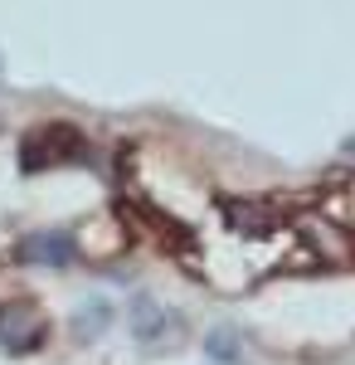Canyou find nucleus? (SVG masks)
<instances>
[{"mask_svg":"<svg viewBox=\"0 0 355 365\" xmlns=\"http://www.w3.org/2000/svg\"><path fill=\"white\" fill-rule=\"evenodd\" d=\"M73 156H83V137L78 127H39L34 137H25V146H20V166L34 175V170H49V166H63V161H73Z\"/></svg>","mask_w":355,"mask_h":365,"instance_id":"f257e3e1","label":"nucleus"},{"mask_svg":"<svg viewBox=\"0 0 355 365\" xmlns=\"http://www.w3.org/2000/svg\"><path fill=\"white\" fill-rule=\"evenodd\" d=\"M44 341V317L29 302H0V346L10 356H25Z\"/></svg>","mask_w":355,"mask_h":365,"instance_id":"f03ea898","label":"nucleus"}]
</instances>
